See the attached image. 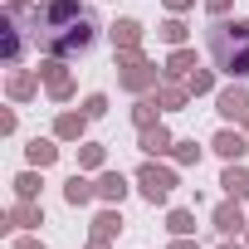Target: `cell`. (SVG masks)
I'll use <instances>...</instances> for the list:
<instances>
[{"instance_id":"obj_1","label":"cell","mask_w":249,"mask_h":249,"mask_svg":"<svg viewBox=\"0 0 249 249\" xmlns=\"http://www.w3.org/2000/svg\"><path fill=\"white\" fill-rule=\"evenodd\" d=\"M93 35H98L93 15L73 0H49L44 10H35V39L49 54H83L93 44Z\"/></svg>"},{"instance_id":"obj_2","label":"cell","mask_w":249,"mask_h":249,"mask_svg":"<svg viewBox=\"0 0 249 249\" xmlns=\"http://www.w3.org/2000/svg\"><path fill=\"white\" fill-rule=\"evenodd\" d=\"M210 49H215V64L230 69V73H249V25H220L210 35Z\"/></svg>"},{"instance_id":"obj_3","label":"cell","mask_w":249,"mask_h":249,"mask_svg":"<svg viewBox=\"0 0 249 249\" xmlns=\"http://www.w3.org/2000/svg\"><path fill=\"white\" fill-rule=\"evenodd\" d=\"M244 107H249V98H244V93H225V98H220V112H225V117H239Z\"/></svg>"},{"instance_id":"obj_4","label":"cell","mask_w":249,"mask_h":249,"mask_svg":"<svg viewBox=\"0 0 249 249\" xmlns=\"http://www.w3.org/2000/svg\"><path fill=\"white\" fill-rule=\"evenodd\" d=\"M225 186H230V191H234V196H244V191H249V181H244V176H234V171H230V176H225Z\"/></svg>"}]
</instances>
